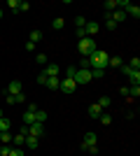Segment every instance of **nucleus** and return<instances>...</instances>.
Listing matches in <instances>:
<instances>
[{"mask_svg": "<svg viewBox=\"0 0 140 156\" xmlns=\"http://www.w3.org/2000/svg\"><path fill=\"white\" fill-rule=\"evenodd\" d=\"M5 103H7V105H16V103H14V96H9V93L5 96Z\"/></svg>", "mask_w": 140, "mask_h": 156, "instance_id": "nucleus-37", "label": "nucleus"}, {"mask_svg": "<svg viewBox=\"0 0 140 156\" xmlns=\"http://www.w3.org/2000/svg\"><path fill=\"white\" fill-rule=\"evenodd\" d=\"M63 26H66V21L61 19V16H59V19H54V21H52V28H54V30H63Z\"/></svg>", "mask_w": 140, "mask_h": 156, "instance_id": "nucleus-23", "label": "nucleus"}, {"mask_svg": "<svg viewBox=\"0 0 140 156\" xmlns=\"http://www.w3.org/2000/svg\"><path fill=\"white\" fill-rule=\"evenodd\" d=\"M126 65H128V68H133V70H140V58H138V56H133Z\"/></svg>", "mask_w": 140, "mask_h": 156, "instance_id": "nucleus-26", "label": "nucleus"}, {"mask_svg": "<svg viewBox=\"0 0 140 156\" xmlns=\"http://www.w3.org/2000/svg\"><path fill=\"white\" fill-rule=\"evenodd\" d=\"M9 128H12L9 119H5V117H2V119H0V133H5V130H9Z\"/></svg>", "mask_w": 140, "mask_h": 156, "instance_id": "nucleus-25", "label": "nucleus"}, {"mask_svg": "<svg viewBox=\"0 0 140 156\" xmlns=\"http://www.w3.org/2000/svg\"><path fill=\"white\" fill-rule=\"evenodd\" d=\"M103 112H105V110H103V107H100L98 103H93L91 107H89V117H91V119H98L100 114H103Z\"/></svg>", "mask_w": 140, "mask_h": 156, "instance_id": "nucleus-12", "label": "nucleus"}, {"mask_svg": "<svg viewBox=\"0 0 140 156\" xmlns=\"http://www.w3.org/2000/svg\"><path fill=\"white\" fill-rule=\"evenodd\" d=\"M84 33H87V37H96V33H98V23H96V21H87Z\"/></svg>", "mask_w": 140, "mask_h": 156, "instance_id": "nucleus-10", "label": "nucleus"}, {"mask_svg": "<svg viewBox=\"0 0 140 156\" xmlns=\"http://www.w3.org/2000/svg\"><path fill=\"white\" fill-rule=\"evenodd\" d=\"M98 121H100L103 126H110V124H112V114H107V112H103V114L98 117Z\"/></svg>", "mask_w": 140, "mask_h": 156, "instance_id": "nucleus-20", "label": "nucleus"}, {"mask_svg": "<svg viewBox=\"0 0 140 156\" xmlns=\"http://www.w3.org/2000/svg\"><path fill=\"white\" fill-rule=\"evenodd\" d=\"M28 9H31V5H28L26 0H21V12H28Z\"/></svg>", "mask_w": 140, "mask_h": 156, "instance_id": "nucleus-38", "label": "nucleus"}, {"mask_svg": "<svg viewBox=\"0 0 140 156\" xmlns=\"http://www.w3.org/2000/svg\"><path fill=\"white\" fill-rule=\"evenodd\" d=\"M35 121H38V124H45V121H47V112L38 110V112H35Z\"/></svg>", "mask_w": 140, "mask_h": 156, "instance_id": "nucleus-24", "label": "nucleus"}, {"mask_svg": "<svg viewBox=\"0 0 140 156\" xmlns=\"http://www.w3.org/2000/svg\"><path fill=\"white\" fill-rule=\"evenodd\" d=\"M75 26H77V28H84V26H87V19H84V16H77V19H75Z\"/></svg>", "mask_w": 140, "mask_h": 156, "instance_id": "nucleus-30", "label": "nucleus"}, {"mask_svg": "<svg viewBox=\"0 0 140 156\" xmlns=\"http://www.w3.org/2000/svg\"><path fill=\"white\" fill-rule=\"evenodd\" d=\"M98 105H100V107H103V110H107V107L112 105V100H110V98H107V96H103V98H100V100H98Z\"/></svg>", "mask_w": 140, "mask_h": 156, "instance_id": "nucleus-28", "label": "nucleus"}, {"mask_svg": "<svg viewBox=\"0 0 140 156\" xmlns=\"http://www.w3.org/2000/svg\"><path fill=\"white\" fill-rule=\"evenodd\" d=\"M121 65H124L121 56H110V61H107V68H121Z\"/></svg>", "mask_w": 140, "mask_h": 156, "instance_id": "nucleus-18", "label": "nucleus"}, {"mask_svg": "<svg viewBox=\"0 0 140 156\" xmlns=\"http://www.w3.org/2000/svg\"><path fill=\"white\" fill-rule=\"evenodd\" d=\"M75 89H77V84H75V79H70V77H63L61 79V86H59V91L61 93H75Z\"/></svg>", "mask_w": 140, "mask_h": 156, "instance_id": "nucleus-6", "label": "nucleus"}, {"mask_svg": "<svg viewBox=\"0 0 140 156\" xmlns=\"http://www.w3.org/2000/svg\"><path fill=\"white\" fill-rule=\"evenodd\" d=\"M0 19H2V7H0Z\"/></svg>", "mask_w": 140, "mask_h": 156, "instance_id": "nucleus-40", "label": "nucleus"}, {"mask_svg": "<svg viewBox=\"0 0 140 156\" xmlns=\"http://www.w3.org/2000/svg\"><path fill=\"white\" fill-rule=\"evenodd\" d=\"M7 93L9 96H16V93H23V86H21V82H9V86H7Z\"/></svg>", "mask_w": 140, "mask_h": 156, "instance_id": "nucleus-9", "label": "nucleus"}, {"mask_svg": "<svg viewBox=\"0 0 140 156\" xmlns=\"http://www.w3.org/2000/svg\"><path fill=\"white\" fill-rule=\"evenodd\" d=\"M75 72H77V68H75V65H70V68L66 70V77H70V79H73V77H75Z\"/></svg>", "mask_w": 140, "mask_h": 156, "instance_id": "nucleus-32", "label": "nucleus"}, {"mask_svg": "<svg viewBox=\"0 0 140 156\" xmlns=\"http://www.w3.org/2000/svg\"><path fill=\"white\" fill-rule=\"evenodd\" d=\"M107 16H110V19L114 21V23H121V21L126 19V14H124V9H114L112 14H107Z\"/></svg>", "mask_w": 140, "mask_h": 156, "instance_id": "nucleus-14", "label": "nucleus"}, {"mask_svg": "<svg viewBox=\"0 0 140 156\" xmlns=\"http://www.w3.org/2000/svg\"><path fill=\"white\" fill-rule=\"evenodd\" d=\"M38 82L45 86V82H47V75H45V72H40V75H38Z\"/></svg>", "mask_w": 140, "mask_h": 156, "instance_id": "nucleus-36", "label": "nucleus"}, {"mask_svg": "<svg viewBox=\"0 0 140 156\" xmlns=\"http://www.w3.org/2000/svg\"><path fill=\"white\" fill-rule=\"evenodd\" d=\"M0 144H12V133H9V130L0 133Z\"/></svg>", "mask_w": 140, "mask_h": 156, "instance_id": "nucleus-19", "label": "nucleus"}, {"mask_svg": "<svg viewBox=\"0 0 140 156\" xmlns=\"http://www.w3.org/2000/svg\"><path fill=\"white\" fill-rule=\"evenodd\" d=\"M75 84H89V82H93L91 79V70H87V68H77V72H75Z\"/></svg>", "mask_w": 140, "mask_h": 156, "instance_id": "nucleus-4", "label": "nucleus"}, {"mask_svg": "<svg viewBox=\"0 0 140 156\" xmlns=\"http://www.w3.org/2000/svg\"><path fill=\"white\" fill-rule=\"evenodd\" d=\"M42 72H45L47 77H59V72H61V68L56 63H47L45 68H42Z\"/></svg>", "mask_w": 140, "mask_h": 156, "instance_id": "nucleus-8", "label": "nucleus"}, {"mask_svg": "<svg viewBox=\"0 0 140 156\" xmlns=\"http://www.w3.org/2000/svg\"><path fill=\"white\" fill-rule=\"evenodd\" d=\"M45 86H47V89H52V91H59V86H61V77H47Z\"/></svg>", "mask_w": 140, "mask_h": 156, "instance_id": "nucleus-11", "label": "nucleus"}, {"mask_svg": "<svg viewBox=\"0 0 140 156\" xmlns=\"http://www.w3.org/2000/svg\"><path fill=\"white\" fill-rule=\"evenodd\" d=\"M103 7H105V14H112L114 9H119V2H117V0H105Z\"/></svg>", "mask_w": 140, "mask_h": 156, "instance_id": "nucleus-16", "label": "nucleus"}, {"mask_svg": "<svg viewBox=\"0 0 140 156\" xmlns=\"http://www.w3.org/2000/svg\"><path fill=\"white\" fill-rule=\"evenodd\" d=\"M38 110H40V107H38L35 103H31V105H28V110L23 112V119H21V124H23V126L35 124V112H38Z\"/></svg>", "mask_w": 140, "mask_h": 156, "instance_id": "nucleus-5", "label": "nucleus"}, {"mask_svg": "<svg viewBox=\"0 0 140 156\" xmlns=\"http://www.w3.org/2000/svg\"><path fill=\"white\" fill-rule=\"evenodd\" d=\"M12 154V144H0V156H9Z\"/></svg>", "mask_w": 140, "mask_h": 156, "instance_id": "nucleus-27", "label": "nucleus"}, {"mask_svg": "<svg viewBox=\"0 0 140 156\" xmlns=\"http://www.w3.org/2000/svg\"><path fill=\"white\" fill-rule=\"evenodd\" d=\"M77 49H80V54L84 56V58H89L93 51H98V44H96L93 37H82L80 42H77Z\"/></svg>", "mask_w": 140, "mask_h": 156, "instance_id": "nucleus-2", "label": "nucleus"}, {"mask_svg": "<svg viewBox=\"0 0 140 156\" xmlns=\"http://www.w3.org/2000/svg\"><path fill=\"white\" fill-rule=\"evenodd\" d=\"M89 68H96V70H105L107 68V61H110V54L107 51H103V49H98V51H93L91 56H89Z\"/></svg>", "mask_w": 140, "mask_h": 156, "instance_id": "nucleus-1", "label": "nucleus"}, {"mask_svg": "<svg viewBox=\"0 0 140 156\" xmlns=\"http://www.w3.org/2000/svg\"><path fill=\"white\" fill-rule=\"evenodd\" d=\"M38 144H40V137L26 135V142H23V147H28V149H38Z\"/></svg>", "mask_w": 140, "mask_h": 156, "instance_id": "nucleus-15", "label": "nucleus"}, {"mask_svg": "<svg viewBox=\"0 0 140 156\" xmlns=\"http://www.w3.org/2000/svg\"><path fill=\"white\" fill-rule=\"evenodd\" d=\"M23 142H26V135H23V133L12 135V147H23Z\"/></svg>", "mask_w": 140, "mask_h": 156, "instance_id": "nucleus-17", "label": "nucleus"}, {"mask_svg": "<svg viewBox=\"0 0 140 156\" xmlns=\"http://www.w3.org/2000/svg\"><path fill=\"white\" fill-rule=\"evenodd\" d=\"M103 77H105V70H96V68L91 70V79H103Z\"/></svg>", "mask_w": 140, "mask_h": 156, "instance_id": "nucleus-29", "label": "nucleus"}, {"mask_svg": "<svg viewBox=\"0 0 140 156\" xmlns=\"http://www.w3.org/2000/svg\"><path fill=\"white\" fill-rule=\"evenodd\" d=\"M7 7H9L12 12H21V0H9V2H7Z\"/></svg>", "mask_w": 140, "mask_h": 156, "instance_id": "nucleus-22", "label": "nucleus"}, {"mask_svg": "<svg viewBox=\"0 0 140 156\" xmlns=\"http://www.w3.org/2000/svg\"><path fill=\"white\" fill-rule=\"evenodd\" d=\"M9 156H23V147H12V154Z\"/></svg>", "mask_w": 140, "mask_h": 156, "instance_id": "nucleus-31", "label": "nucleus"}, {"mask_svg": "<svg viewBox=\"0 0 140 156\" xmlns=\"http://www.w3.org/2000/svg\"><path fill=\"white\" fill-rule=\"evenodd\" d=\"M35 61H38L40 65H47V56H45V54H38V56H35Z\"/></svg>", "mask_w": 140, "mask_h": 156, "instance_id": "nucleus-34", "label": "nucleus"}, {"mask_svg": "<svg viewBox=\"0 0 140 156\" xmlns=\"http://www.w3.org/2000/svg\"><path fill=\"white\" fill-rule=\"evenodd\" d=\"M28 40H31L33 44H38V42L42 40V30H31V37H28Z\"/></svg>", "mask_w": 140, "mask_h": 156, "instance_id": "nucleus-21", "label": "nucleus"}, {"mask_svg": "<svg viewBox=\"0 0 140 156\" xmlns=\"http://www.w3.org/2000/svg\"><path fill=\"white\" fill-rule=\"evenodd\" d=\"M82 37H87V33H84V28H77V40H82Z\"/></svg>", "mask_w": 140, "mask_h": 156, "instance_id": "nucleus-39", "label": "nucleus"}, {"mask_svg": "<svg viewBox=\"0 0 140 156\" xmlns=\"http://www.w3.org/2000/svg\"><path fill=\"white\" fill-rule=\"evenodd\" d=\"M82 149L89 151V154H98V135L96 133H84V137H82Z\"/></svg>", "mask_w": 140, "mask_h": 156, "instance_id": "nucleus-3", "label": "nucleus"}, {"mask_svg": "<svg viewBox=\"0 0 140 156\" xmlns=\"http://www.w3.org/2000/svg\"><path fill=\"white\" fill-rule=\"evenodd\" d=\"M23 100H26V96H23V93H16V96H14V103H23Z\"/></svg>", "mask_w": 140, "mask_h": 156, "instance_id": "nucleus-35", "label": "nucleus"}, {"mask_svg": "<svg viewBox=\"0 0 140 156\" xmlns=\"http://www.w3.org/2000/svg\"><path fill=\"white\" fill-rule=\"evenodd\" d=\"M28 135L42 137V135H45V124H38V121H35V124H31V126H28Z\"/></svg>", "mask_w": 140, "mask_h": 156, "instance_id": "nucleus-7", "label": "nucleus"}, {"mask_svg": "<svg viewBox=\"0 0 140 156\" xmlns=\"http://www.w3.org/2000/svg\"><path fill=\"white\" fill-rule=\"evenodd\" d=\"M126 98L138 100V98H140V86H126Z\"/></svg>", "mask_w": 140, "mask_h": 156, "instance_id": "nucleus-13", "label": "nucleus"}, {"mask_svg": "<svg viewBox=\"0 0 140 156\" xmlns=\"http://www.w3.org/2000/svg\"><path fill=\"white\" fill-rule=\"evenodd\" d=\"M105 28H110V30H114V28H117V23H114V21L110 19V16H107V19H105Z\"/></svg>", "mask_w": 140, "mask_h": 156, "instance_id": "nucleus-33", "label": "nucleus"}]
</instances>
